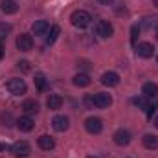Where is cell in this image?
Instances as JSON below:
<instances>
[{"mask_svg":"<svg viewBox=\"0 0 158 158\" xmlns=\"http://www.w3.org/2000/svg\"><path fill=\"white\" fill-rule=\"evenodd\" d=\"M70 20H72V24H74L76 28L85 30V28H88V26H90L92 17H90V13H88V11H85V9H77V11H74V13H72Z\"/></svg>","mask_w":158,"mask_h":158,"instance_id":"6da1fadb","label":"cell"},{"mask_svg":"<svg viewBox=\"0 0 158 158\" xmlns=\"http://www.w3.org/2000/svg\"><path fill=\"white\" fill-rule=\"evenodd\" d=\"M6 86H7V90H9L13 96H22V94H26V90H28L24 79H20V77L9 79V81L6 83Z\"/></svg>","mask_w":158,"mask_h":158,"instance_id":"7a4b0ae2","label":"cell"},{"mask_svg":"<svg viewBox=\"0 0 158 158\" xmlns=\"http://www.w3.org/2000/svg\"><path fill=\"white\" fill-rule=\"evenodd\" d=\"M11 153L17 158H26V156H30L31 147H30V143H28L26 140H19V142H15V143L11 145Z\"/></svg>","mask_w":158,"mask_h":158,"instance_id":"3957f363","label":"cell"},{"mask_svg":"<svg viewBox=\"0 0 158 158\" xmlns=\"http://www.w3.org/2000/svg\"><path fill=\"white\" fill-rule=\"evenodd\" d=\"M92 101H94V107H96V109H109V107L112 105L110 94H105V92L92 94Z\"/></svg>","mask_w":158,"mask_h":158,"instance_id":"277c9868","label":"cell"},{"mask_svg":"<svg viewBox=\"0 0 158 158\" xmlns=\"http://www.w3.org/2000/svg\"><path fill=\"white\" fill-rule=\"evenodd\" d=\"M96 33H98L101 39H109V37H112V33H114V26H112L109 20H99V22L96 24Z\"/></svg>","mask_w":158,"mask_h":158,"instance_id":"5b68a950","label":"cell"},{"mask_svg":"<svg viewBox=\"0 0 158 158\" xmlns=\"http://www.w3.org/2000/svg\"><path fill=\"white\" fill-rule=\"evenodd\" d=\"M15 44H17V48L20 52H30L33 48V37L30 33H20L17 37V40H15Z\"/></svg>","mask_w":158,"mask_h":158,"instance_id":"8992f818","label":"cell"},{"mask_svg":"<svg viewBox=\"0 0 158 158\" xmlns=\"http://www.w3.org/2000/svg\"><path fill=\"white\" fill-rule=\"evenodd\" d=\"M134 50H136L138 57H143V59H149V57H153V53H155V46H153L151 42H138V44L134 46Z\"/></svg>","mask_w":158,"mask_h":158,"instance_id":"52a82bcc","label":"cell"},{"mask_svg":"<svg viewBox=\"0 0 158 158\" xmlns=\"http://www.w3.org/2000/svg\"><path fill=\"white\" fill-rule=\"evenodd\" d=\"M85 129L90 132V134H99L101 131H103V121L99 118H88L86 121H85Z\"/></svg>","mask_w":158,"mask_h":158,"instance_id":"ba28073f","label":"cell"},{"mask_svg":"<svg viewBox=\"0 0 158 158\" xmlns=\"http://www.w3.org/2000/svg\"><path fill=\"white\" fill-rule=\"evenodd\" d=\"M17 129L19 131H22V132H30V131H33V127H35V121L31 119V116H20V118H17Z\"/></svg>","mask_w":158,"mask_h":158,"instance_id":"9c48e42d","label":"cell"},{"mask_svg":"<svg viewBox=\"0 0 158 158\" xmlns=\"http://www.w3.org/2000/svg\"><path fill=\"white\" fill-rule=\"evenodd\" d=\"M112 138H114V143L116 145H129L131 143V132L125 131V129H118Z\"/></svg>","mask_w":158,"mask_h":158,"instance_id":"30bf717a","label":"cell"},{"mask_svg":"<svg viewBox=\"0 0 158 158\" xmlns=\"http://www.w3.org/2000/svg\"><path fill=\"white\" fill-rule=\"evenodd\" d=\"M68 125H70V121H68V118L66 116H55V118L52 119V127L57 131V132H64L66 129H68Z\"/></svg>","mask_w":158,"mask_h":158,"instance_id":"8fae6325","label":"cell"},{"mask_svg":"<svg viewBox=\"0 0 158 158\" xmlns=\"http://www.w3.org/2000/svg\"><path fill=\"white\" fill-rule=\"evenodd\" d=\"M37 145H39L42 151H52L55 147V140L52 136H48V134H42V136L37 138Z\"/></svg>","mask_w":158,"mask_h":158,"instance_id":"7c38bea8","label":"cell"},{"mask_svg":"<svg viewBox=\"0 0 158 158\" xmlns=\"http://www.w3.org/2000/svg\"><path fill=\"white\" fill-rule=\"evenodd\" d=\"M142 94L147 98V99H155V98H158V85L156 83H145L143 86H142Z\"/></svg>","mask_w":158,"mask_h":158,"instance_id":"4fadbf2b","label":"cell"},{"mask_svg":"<svg viewBox=\"0 0 158 158\" xmlns=\"http://www.w3.org/2000/svg\"><path fill=\"white\" fill-rule=\"evenodd\" d=\"M48 30H50V24H48L46 20H35L33 26H31V31H33V35H37V37L46 35Z\"/></svg>","mask_w":158,"mask_h":158,"instance_id":"5bb4252c","label":"cell"},{"mask_svg":"<svg viewBox=\"0 0 158 158\" xmlns=\"http://www.w3.org/2000/svg\"><path fill=\"white\" fill-rule=\"evenodd\" d=\"M46 107H48L50 110H59V109L63 107V98H61L59 94H50L48 99H46Z\"/></svg>","mask_w":158,"mask_h":158,"instance_id":"9a60e30c","label":"cell"},{"mask_svg":"<svg viewBox=\"0 0 158 158\" xmlns=\"http://www.w3.org/2000/svg\"><path fill=\"white\" fill-rule=\"evenodd\" d=\"M101 83L105 85V86H118L119 85V76L116 72H105L103 76H101Z\"/></svg>","mask_w":158,"mask_h":158,"instance_id":"2e32d148","label":"cell"},{"mask_svg":"<svg viewBox=\"0 0 158 158\" xmlns=\"http://www.w3.org/2000/svg\"><path fill=\"white\" fill-rule=\"evenodd\" d=\"M0 9H2L6 15H13V13H17V11H19V6H17V2H15V0H2Z\"/></svg>","mask_w":158,"mask_h":158,"instance_id":"e0dca14e","label":"cell"},{"mask_svg":"<svg viewBox=\"0 0 158 158\" xmlns=\"http://www.w3.org/2000/svg\"><path fill=\"white\" fill-rule=\"evenodd\" d=\"M22 110H24L28 116L37 114V112H39V103H37L35 99H26V101L22 103Z\"/></svg>","mask_w":158,"mask_h":158,"instance_id":"ac0fdd59","label":"cell"},{"mask_svg":"<svg viewBox=\"0 0 158 158\" xmlns=\"http://www.w3.org/2000/svg\"><path fill=\"white\" fill-rule=\"evenodd\" d=\"M142 142L147 149H158V136H155V134H145L142 138Z\"/></svg>","mask_w":158,"mask_h":158,"instance_id":"d6986e66","label":"cell"},{"mask_svg":"<svg viewBox=\"0 0 158 158\" xmlns=\"http://www.w3.org/2000/svg\"><path fill=\"white\" fill-rule=\"evenodd\" d=\"M59 33H61V28L59 26H52L48 30V35H46V44H53L57 40V37H59Z\"/></svg>","mask_w":158,"mask_h":158,"instance_id":"ffe728a7","label":"cell"},{"mask_svg":"<svg viewBox=\"0 0 158 158\" xmlns=\"http://www.w3.org/2000/svg\"><path fill=\"white\" fill-rule=\"evenodd\" d=\"M74 85L76 86H88L90 85L88 74H77V76H74Z\"/></svg>","mask_w":158,"mask_h":158,"instance_id":"44dd1931","label":"cell"},{"mask_svg":"<svg viewBox=\"0 0 158 158\" xmlns=\"http://www.w3.org/2000/svg\"><path fill=\"white\" fill-rule=\"evenodd\" d=\"M35 86H37V90L39 92H44L46 90V77H44V74H35Z\"/></svg>","mask_w":158,"mask_h":158,"instance_id":"7402d4cb","label":"cell"},{"mask_svg":"<svg viewBox=\"0 0 158 158\" xmlns=\"http://www.w3.org/2000/svg\"><path fill=\"white\" fill-rule=\"evenodd\" d=\"M132 103H134L138 109H142V110H147V107H149V103H147V98H145V96L134 98V99H132Z\"/></svg>","mask_w":158,"mask_h":158,"instance_id":"603a6c76","label":"cell"},{"mask_svg":"<svg viewBox=\"0 0 158 158\" xmlns=\"http://www.w3.org/2000/svg\"><path fill=\"white\" fill-rule=\"evenodd\" d=\"M0 121H2V125L9 127V125H13V121H17V119H13V114H11V112H2V114H0Z\"/></svg>","mask_w":158,"mask_h":158,"instance_id":"cb8c5ba5","label":"cell"},{"mask_svg":"<svg viewBox=\"0 0 158 158\" xmlns=\"http://www.w3.org/2000/svg\"><path fill=\"white\" fill-rule=\"evenodd\" d=\"M138 35H140V28H138V26L134 24V26H132V30H131V42H132V46H136Z\"/></svg>","mask_w":158,"mask_h":158,"instance_id":"d4e9b609","label":"cell"},{"mask_svg":"<svg viewBox=\"0 0 158 158\" xmlns=\"http://www.w3.org/2000/svg\"><path fill=\"white\" fill-rule=\"evenodd\" d=\"M156 109H158V101L155 103V105H149V107H147V118L149 119L153 118V114L156 112Z\"/></svg>","mask_w":158,"mask_h":158,"instance_id":"484cf974","label":"cell"},{"mask_svg":"<svg viewBox=\"0 0 158 158\" xmlns=\"http://www.w3.org/2000/svg\"><path fill=\"white\" fill-rule=\"evenodd\" d=\"M19 68H20L22 72H28V70H30V63H28V61H20V63H19Z\"/></svg>","mask_w":158,"mask_h":158,"instance_id":"4316f807","label":"cell"},{"mask_svg":"<svg viewBox=\"0 0 158 158\" xmlns=\"http://www.w3.org/2000/svg\"><path fill=\"white\" fill-rule=\"evenodd\" d=\"M85 105H86V109H94V101H92V96H86V98H85Z\"/></svg>","mask_w":158,"mask_h":158,"instance_id":"83f0119b","label":"cell"},{"mask_svg":"<svg viewBox=\"0 0 158 158\" xmlns=\"http://www.w3.org/2000/svg\"><path fill=\"white\" fill-rule=\"evenodd\" d=\"M156 24V20L155 19H145V22H143V26L145 28H151V26H155Z\"/></svg>","mask_w":158,"mask_h":158,"instance_id":"f1b7e54d","label":"cell"},{"mask_svg":"<svg viewBox=\"0 0 158 158\" xmlns=\"http://www.w3.org/2000/svg\"><path fill=\"white\" fill-rule=\"evenodd\" d=\"M99 4H103V6H109V4H112V0H98Z\"/></svg>","mask_w":158,"mask_h":158,"instance_id":"f546056e","label":"cell"},{"mask_svg":"<svg viewBox=\"0 0 158 158\" xmlns=\"http://www.w3.org/2000/svg\"><path fill=\"white\" fill-rule=\"evenodd\" d=\"M2 55H4V46H2V40H0V59H2Z\"/></svg>","mask_w":158,"mask_h":158,"instance_id":"4dcf8cb0","label":"cell"},{"mask_svg":"<svg viewBox=\"0 0 158 158\" xmlns=\"http://www.w3.org/2000/svg\"><path fill=\"white\" fill-rule=\"evenodd\" d=\"M6 149H7V145L6 143H0V151H6Z\"/></svg>","mask_w":158,"mask_h":158,"instance_id":"1f68e13d","label":"cell"},{"mask_svg":"<svg viewBox=\"0 0 158 158\" xmlns=\"http://www.w3.org/2000/svg\"><path fill=\"white\" fill-rule=\"evenodd\" d=\"M155 127H156V129H158V116H156V118H155Z\"/></svg>","mask_w":158,"mask_h":158,"instance_id":"d6a6232c","label":"cell"},{"mask_svg":"<svg viewBox=\"0 0 158 158\" xmlns=\"http://www.w3.org/2000/svg\"><path fill=\"white\" fill-rule=\"evenodd\" d=\"M155 6H156V7H158V0H155Z\"/></svg>","mask_w":158,"mask_h":158,"instance_id":"836d02e7","label":"cell"},{"mask_svg":"<svg viewBox=\"0 0 158 158\" xmlns=\"http://www.w3.org/2000/svg\"><path fill=\"white\" fill-rule=\"evenodd\" d=\"M88 158H98V156H88Z\"/></svg>","mask_w":158,"mask_h":158,"instance_id":"e575fe53","label":"cell"},{"mask_svg":"<svg viewBox=\"0 0 158 158\" xmlns=\"http://www.w3.org/2000/svg\"><path fill=\"white\" fill-rule=\"evenodd\" d=\"M156 31H158V30H156Z\"/></svg>","mask_w":158,"mask_h":158,"instance_id":"d590c367","label":"cell"}]
</instances>
